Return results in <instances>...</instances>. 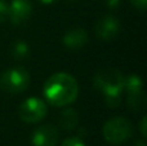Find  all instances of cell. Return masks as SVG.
Segmentation results:
<instances>
[{"instance_id":"obj_1","label":"cell","mask_w":147,"mask_h":146,"mask_svg":"<svg viewBox=\"0 0 147 146\" xmlns=\"http://www.w3.org/2000/svg\"><path fill=\"white\" fill-rule=\"evenodd\" d=\"M78 83L75 78L66 72H58L49 78L44 84V95L51 103L65 106L78 97Z\"/></svg>"},{"instance_id":"obj_2","label":"cell","mask_w":147,"mask_h":146,"mask_svg":"<svg viewBox=\"0 0 147 146\" xmlns=\"http://www.w3.org/2000/svg\"><path fill=\"white\" fill-rule=\"evenodd\" d=\"M94 84L106 96H120L124 87V76L121 72L114 69H107L97 72Z\"/></svg>"},{"instance_id":"obj_3","label":"cell","mask_w":147,"mask_h":146,"mask_svg":"<svg viewBox=\"0 0 147 146\" xmlns=\"http://www.w3.org/2000/svg\"><path fill=\"white\" fill-rule=\"evenodd\" d=\"M133 133L132 123L127 118L116 116L112 118L105 124L103 136L110 144H121L127 141Z\"/></svg>"},{"instance_id":"obj_4","label":"cell","mask_w":147,"mask_h":146,"mask_svg":"<svg viewBox=\"0 0 147 146\" xmlns=\"http://www.w3.org/2000/svg\"><path fill=\"white\" fill-rule=\"evenodd\" d=\"M28 83H30V75L23 67H13L7 70L0 78L1 88L13 95L23 92L28 87Z\"/></svg>"},{"instance_id":"obj_5","label":"cell","mask_w":147,"mask_h":146,"mask_svg":"<svg viewBox=\"0 0 147 146\" xmlns=\"http://www.w3.org/2000/svg\"><path fill=\"white\" fill-rule=\"evenodd\" d=\"M47 114V105L39 98H28L20 107V116L27 123H36Z\"/></svg>"},{"instance_id":"obj_6","label":"cell","mask_w":147,"mask_h":146,"mask_svg":"<svg viewBox=\"0 0 147 146\" xmlns=\"http://www.w3.org/2000/svg\"><path fill=\"white\" fill-rule=\"evenodd\" d=\"M32 5L30 0H12L8 7V17L14 25L25 22L31 14Z\"/></svg>"},{"instance_id":"obj_7","label":"cell","mask_w":147,"mask_h":146,"mask_svg":"<svg viewBox=\"0 0 147 146\" xmlns=\"http://www.w3.org/2000/svg\"><path fill=\"white\" fill-rule=\"evenodd\" d=\"M58 141V131L52 124L40 126L32 133L34 146H56Z\"/></svg>"},{"instance_id":"obj_8","label":"cell","mask_w":147,"mask_h":146,"mask_svg":"<svg viewBox=\"0 0 147 146\" xmlns=\"http://www.w3.org/2000/svg\"><path fill=\"white\" fill-rule=\"evenodd\" d=\"M120 30V23L112 16H106L101 18L96 25V34L102 40H111L117 35Z\"/></svg>"},{"instance_id":"obj_9","label":"cell","mask_w":147,"mask_h":146,"mask_svg":"<svg viewBox=\"0 0 147 146\" xmlns=\"http://www.w3.org/2000/svg\"><path fill=\"white\" fill-rule=\"evenodd\" d=\"M86 40H88V35L83 28H74L63 36V43L69 48H80L84 44H86Z\"/></svg>"},{"instance_id":"obj_10","label":"cell","mask_w":147,"mask_h":146,"mask_svg":"<svg viewBox=\"0 0 147 146\" xmlns=\"http://www.w3.org/2000/svg\"><path fill=\"white\" fill-rule=\"evenodd\" d=\"M78 120H79L78 113H76L75 110H71V109L65 110L63 113L61 114V116H59V124H61L65 129H72L74 127H76Z\"/></svg>"},{"instance_id":"obj_11","label":"cell","mask_w":147,"mask_h":146,"mask_svg":"<svg viewBox=\"0 0 147 146\" xmlns=\"http://www.w3.org/2000/svg\"><path fill=\"white\" fill-rule=\"evenodd\" d=\"M124 85L127 87L128 92H138V91H142V82L138 76L136 75H130L127 79H124Z\"/></svg>"},{"instance_id":"obj_12","label":"cell","mask_w":147,"mask_h":146,"mask_svg":"<svg viewBox=\"0 0 147 146\" xmlns=\"http://www.w3.org/2000/svg\"><path fill=\"white\" fill-rule=\"evenodd\" d=\"M128 102H129L130 107L133 109H140L141 106L145 105V96H143L142 91H138V92H132L129 93V97H128Z\"/></svg>"},{"instance_id":"obj_13","label":"cell","mask_w":147,"mask_h":146,"mask_svg":"<svg viewBox=\"0 0 147 146\" xmlns=\"http://www.w3.org/2000/svg\"><path fill=\"white\" fill-rule=\"evenodd\" d=\"M28 53V47L26 45L25 41H18V43L14 44L13 47V56L16 58H23L26 57Z\"/></svg>"},{"instance_id":"obj_14","label":"cell","mask_w":147,"mask_h":146,"mask_svg":"<svg viewBox=\"0 0 147 146\" xmlns=\"http://www.w3.org/2000/svg\"><path fill=\"white\" fill-rule=\"evenodd\" d=\"M7 16H8V7L4 0H0V23L5 20Z\"/></svg>"},{"instance_id":"obj_15","label":"cell","mask_w":147,"mask_h":146,"mask_svg":"<svg viewBox=\"0 0 147 146\" xmlns=\"http://www.w3.org/2000/svg\"><path fill=\"white\" fill-rule=\"evenodd\" d=\"M61 146H85V145L78 139H67L62 142Z\"/></svg>"},{"instance_id":"obj_16","label":"cell","mask_w":147,"mask_h":146,"mask_svg":"<svg viewBox=\"0 0 147 146\" xmlns=\"http://www.w3.org/2000/svg\"><path fill=\"white\" fill-rule=\"evenodd\" d=\"M132 1V4L134 5V7H137L138 9H141V10H145L146 9V0H130Z\"/></svg>"},{"instance_id":"obj_17","label":"cell","mask_w":147,"mask_h":146,"mask_svg":"<svg viewBox=\"0 0 147 146\" xmlns=\"http://www.w3.org/2000/svg\"><path fill=\"white\" fill-rule=\"evenodd\" d=\"M141 126H142V135L145 136V135H146V132H145V119L142 120V124H141Z\"/></svg>"},{"instance_id":"obj_18","label":"cell","mask_w":147,"mask_h":146,"mask_svg":"<svg viewBox=\"0 0 147 146\" xmlns=\"http://www.w3.org/2000/svg\"><path fill=\"white\" fill-rule=\"evenodd\" d=\"M40 1H43V3H47V4H48V3H52V1H54V0H40Z\"/></svg>"}]
</instances>
